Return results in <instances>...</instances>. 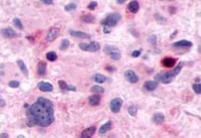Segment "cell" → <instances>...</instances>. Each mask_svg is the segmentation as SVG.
I'll return each instance as SVG.
<instances>
[{"label":"cell","mask_w":201,"mask_h":138,"mask_svg":"<svg viewBox=\"0 0 201 138\" xmlns=\"http://www.w3.org/2000/svg\"><path fill=\"white\" fill-rule=\"evenodd\" d=\"M26 124L28 126L47 127L55 121V111L52 102L39 97L35 103L30 105L26 111Z\"/></svg>","instance_id":"6da1fadb"},{"label":"cell","mask_w":201,"mask_h":138,"mask_svg":"<svg viewBox=\"0 0 201 138\" xmlns=\"http://www.w3.org/2000/svg\"><path fill=\"white\" fill-rule=\"evenodd\" d=\"M183 65H184V63L180 62L172 71L158 73L157 75H155L154 80L156 82L162 83V84H169V83H171L172 81H173L175 77L181 72V70H182V68H183Z\"/></svg>","instance_id":"7a4b0ae2"},{"label":"cell","mask_w":201,"mask_h":138,"mask_svg":"<svg viewBox=\"0 0 201 138\" xmlns=\"http://www.w3.org/2000/svg\"><path fill=\"white\" fill-rule=\"evenodd\" d=\"M121 15L119 13H113V14H109L106 18H104L103 20L101 21V24L104 25V26H115L117 25L119 22L121 21Z\"/></svg>","instance_id":"3957f363"},{"label":"cell","mask_w":201,"mask_h":138,"mask_svg":"<svg viewBox=\"0 0 201 138\" xmlns=\"http://www.w3.org/2000/svg\"><path fill=\"white\" fill-rule=\"evenodd\" d=\"M104 53L107 54V56L111 57L112 59L115 60H119L121 59V52L119 49L112 46H106L104 49Z\"/></svg>","instance_id":"277c9868"},{"label":"cell","mask_w":201,"mask_h":138,"mask_svg":"<svg viewBox=\"0 0 201 138\" xmlns=\"http://www.w3.org/2000/svg\"><path fill=\"white\" fill-rule=\"evenodd\" d=\"M79 49L85 52H90V53H95L100 50L101 46L98 43H79Z\"/></svg>","instance_id":"5b68a950"},{"label":"cell","mask_w":201,"mask_h":138,"mask_svg":"<svg viewBox=\"0 0 201 138\" xmlns=\"http://www.w3.org/2000/svg\"><path fill=\"white\" fill-rule=\"evenodd\" d=\"M122 105H123V100L121 98H116L114 99V100L111 101V104H110V109L111 111L113 112V113H119L121 108H122Z\"/></svg>","instance_id":"8992f818"},{"label":"cell","mask_w":201,"mask_h":138,"mask_svg":"<svg viewBox=\"0 0 201 138\" xmlns=\"http://www.w3.org/2000/svg\"><path fill=\"white\" fill-rule=\"evenodd\" d=\"M124 76H125V79L127 80V81L132 83V84H136V83H138V81H139V77L137 76V74L132 70L126 71Z\"/></svg>","instance_id":"52a82bcc"},{"label":"cell","mask_w":201,"mask_h":138,"mask_svg":"<svg viewBox=\"0 0 201 138\" xmlns=\"http://www.w3.org/2000/svg\"><path fill=\"white\" fill-rule=\"evenodd\" d=\"M59 28L52 27L49 31H47L46 40L47 41H53V40H55V38L59 37Z\"/></svg>","instance_id":"ba28073f"},{"label":"cell","mask_w":201,"mask_h":138,"mask_svg":"<svg viewBox=\"0 0 201 138\" xmlns=\"http://www.w3.org/2000/svg\"><path fill=\"white\" fill-rule=\"evenodd\" d=\"M37 88L42 92H52L53 90V86L49 83L46 82H40L37 84Z\"/></svg>","instance_id":"9c48e42d"},{"label":"cell","mask_w":201,"mask_h":138,"mask_svg":"<svg viewBox=\"0 0 201 138\" xmlns=\"http://www.w3.org/2000/svg\"><path fill=\"white\" fill-rule=\"evenodd\" d=\"M1 34L6 38H12V37H15L17 35V33L10 27H6V28L1 29Z\"/></svg>","instance_id":"30bf717a"},{"label":"cell","mask_w":201,"mask_h":138,"mask_svg":"<svg viewBox=\"0 0 201 138\" xmlns=\"http://www.w3.org/2000/svg\"><path fill=\"white\" fill-rule=\"evenodd\" d=\"M72 36L76 37V38H90L91 36L88 33H82V31H76V30H69Z\"/></svg>","instance_id":"8fae6325"},{"label":"cell","mask_w":201,"mask_h":138,"mask_svg":"<svg viewBox=\"0 0 201 138\" xmlns=\"http://www.w3.org/2000/svg\"><path fill=\"white\" fill-rule=\"evenodd\" d=\"M101 100H102L101 96L94 95V96H91V97H89L88 101H89V104L92 105V106H98V105H100Z\"/></svg>","instance_id":"7c38bea8"},{"label":"cell","mask_w":201,"mask_h":138,"mask_svg":"<svg viewBox=\"0 0 201 138\" xmlns=\"http://www.w3.org/2000/svg\"><path fill=\"white\" fill-rule=\"evenodd\" d=\"M152 120H153V122H154L155 124L160 125V124H162L165 121V116H164L163 113H156L154 116H153Z\"/></svg>","instance_id":"4fadbf2b"},{"label":"cell","mask_w":201,"mask_h":138,"mask_svg":"<svg viewBox=\"0 0 201 138\" xmlns=\"http://www.w3.org/2000/svg\"><path fill=\"white\" fill-rule=\"evenodd\" d=\"M95 133V127H90L85 129L81 134V137L82 138H87V137H92L94 134Z\"/></svg>","instance_id":"5bb4252c"},{"label":"cell","mask_w":201,"mask_h":138,"mask_svg":"<svg viewBox=\"0 0 201 138\" xmlns=\"http://www.w3.org/2000/svg\"><path fill=\"white\" fill-rule=\"evenodd\" d=\"M158 87V82L156 81H148L144 84V88L147 91H154V90L157 89Z\"/></svg>","instance_id":"9a60e30c"},{"label":"cell","mask_w":201,"mask_h":138,"mask_svg":"<svg viewBox=\"0 0 201 138\" xmlns=\"http://www.w3.org/2000/svg\"><path fill=\"white\" fill-rule=\"evenodd\" d=\"M173 47H192V43L189 40H183L180 41H177V43H173Z\"/></svg>","instance_id":"2e32d148"},{"label":"cell","mask_w":201,"mask_h":138,"mask_svg":"<svg viewBox=\"0 0 201 138\" xmlns=\"http://www.w3.org/2000/svg\"><path fill=\"white\" fill-rule=\"evenodd\" d=\"M37 74L39 76H44L46 74V64L44 62H39L37 65Z\"/></svg>","instance_id":"e0dca14e"},{"label":"cell","mask_w":201,"mask_h":138,"mask_svg":"<svg viewBox=\"0 0 201 138\" xmlns=\"http://www.w3.org/2000/svg\"><path fill=\"white\" fill-rule=\"evenodd\" d=\"M139 8H140V5L139 3L137 1H132L129 3L128 5V9L130 12H132V13H137V12L139 11Z\"/></svg>","instance_id":"ac0fdd59"},{"label":"cell","mask_w":201,"mask_h":138,"mask_svg":"<svg viewBox=\"0 0 201 138\" xmlns=\"http://www.w3.org/2000/svg\"><path fill=\"white\" fill-rule=\"evenodd\" d=\"M112 125H113V122L112 121H108L107 123H105L103 126H102L101 128H100V130H99V132H100V134H105V133H107L108 131H109L111 128H112Z\"/></svg>","instance_id":"d6986e66"},{"label":"cell","mask_w":201,"mask_h":138,"mask_svg":"<svg viewBox=\"0 0 201 138\" xmlns=\"http://www.w3.org/2000/svg\"><path fill=\"white\" fill-rule=\"evenodd\" d=\"M59 85L60 87V89L62 90H68V91H75L76 88L73 86H69L65 81H62V80H60L59 81Z\"/></svg>","instance_id":"ffe728a7"},{"label":"cell","mask_w":201,"mask_h":138,"mask_svg":"<svg viewBox=\"0 0 201 138\" xmlns=\"http://www.w3.org/2000/svg\"><path fill=\"white\" fill-rule=\"evenodd\" d=\"M92 81L99 83V84H102V83H105L107 81V77L101 75V74H95V75L92 76Z\"/></svg>","instance_id":"44dd1931"},{"label":"cell","mask_w":201,"mask_h":138,"mask_svg":"<svg viewBox=\"0 0 201 138\" xmlns=\"http://www.w3.org/2000/svg\"><path fill=\"white\" fill-rule=\"evenodd\" d=\"M175 63H176V60H175L174 59H172V57H165V59L163 60V62H162V64L164 65V67H166V68H172Z\"/></svg>","instance_id":"7402d4cb"},{"label":"cell","mask_w":201,"mask_h":138,"mask_svg":"<svg viewBox=\"0 0 201 138\" xmlns=\"http://www.w3.org/2000/svg\"><path fill=\"white\" fill-rule=\"evenodd\" d=\"M17 65H18V67H19V69L21 70V72L27 77V76H28V70H27V67H26V65L24 64V62H22L21 60H17Z\"/></svg>","instance_id":"603a6c76"},{"label":"cell","mask_w":201,"mask_h":138,"mask_svg":"<svg viewBox=\"0 0 201 138\" xmlns=\"http://www.w3.org/2000/svg\"><path fill=\"white\" fill-rule=\"evenodd\" d=\"M81 20L85 22V23H92V22L95 21V17L91 14H85V15H82L81 17Z\"/></svg>","instance_id":"cb8c5ba5"},{"label":"cell","mask_w":201,"mask_h":138,"mask_svg":"<svg viewBox=\"0 0 201 138\" xmlns=\"http://www.w3.org/2000/svg\"><path fill=\"white\" fill-rule=\"evenodd\" d=\"M128 112L131 116H136L137 112H138V108H137L136 105H131L130 107L128 108Z\"/></svg>","instance_id":"d4e9b609"},{"label":"cell","mask_w":201,"mask_h":138,"mask_svg":"<svg viewBox=\"0 0 201 138\" xmlns=\"http://www.w3.org/2000/svg\"><path fill=\"white\" fill-rule=\"evenodd\" d=\"M46 57H47V60H50V62H55V60H56V59H57V56L55 52H49L46 53Z\"/></svg>","instance_id":"484cf974"},{"label":"cell","mask_w":201,"mask_h":138,"mask_svg":"<svg viewBox=\"0 0 201 138\" xmlns=\"http://www.w3.org/2000/svg\"><path fill=\"white\" fill-rule=\"evenodd\" d=\"M91 91L92 93H104L105 92V89L103 88V87L101 86H92L91 88Z\"/></svg>","instance_id":"4316f807"},{"label":"cell","mask_w":201,"mask_h":138,"mask_svg":"<svg viewBox=\"0 0 201 138\" xmlns=\"http://www.w3.org/2000/svg\"><path fill=\"white\" fill-rule=\"evenodd\" d=\"M69 40H62V43H60V46H59V49L60 50H65L69 47Z\"/></svg>","instance_id":"83f0119b"},{"label":"cell","mask_w":201,"mask_h":138,"mask_svg":"<svg viewBox=\"0 0 201 138\" xmlns=\"http://www.w3.org/2000/svg\"><path fill=\"white\" fill-rule=\"evenodd\" d=\"M76 8V4L75 3H69V4L65 5V9L66 11H72V10H75Z\"/></svg>","instance_id":"f1b7e54d"},{"label":"cell","mask_w":201,"mask_h":138,"mask_svg":"<svg viewBox=\"0 0 201 138\" xmlns=\"http://www.w3.org/2000/svg\"><path fill=\"white\" fill-rule=\"evenodd\" d=\"M13 23H14V25H15V26H16L17 28H19V29H22V28H23V25H22L20 19L14 18V19H13Z\"/></svg>","instance_id":"f546056e"},{"label":"cell","mask_w":201,"mask_h":138,"mask_svg":"<svg viewBox=\"0 0 201 138\" xmlns=\"http://www.w3.org/2000/svg\"><path fill=\"white\" fill-rule=\"evenodd\" d=\"M192 88L194 91H195L196 94H200L201 93V85L200 84H194Z\"/></svg>","instance_id":"4dcf8cb0"},{"label":"cell","mask_w":201,"mask_h":138,"mask_svg":"<svg viewBox=\"0 0 201 138\" xmlns=\"http://www.w3.org/2000/svg\"><path fill=\"white\" fill-rule=\"evenodd\" d=\"M9 87H11V88H18L19 87V82L18 81H11V82H9Z\"/></svg>","instance_id":"1f68e13d"},{"label":"cell","mask_w":201,"mask_h":138,"mask_svg":"<svg viewBox=\"0 0 201 138\" xmlns=\"http://www.w3.org/2000/svg\"><path fill=\"white\" fill-rule=\"evenodd\" d=\"M97 6H98L97 1H92V2L90 3V4L88 5V8H89V9H91V10H92V9L97 8Z\"/></svg>","instance_id":"d6a6232c"},{"label":"cell","mask_w":201,"mask_h":138,"mask_svg":"<svg viewBox=\"0 0 201 138\" xmlns=\"http://www.w3.org/2000/svg\"><path fill=\"white\" fill-rule=\"evenodd\" d=\"M140 54H141V50H134V52L132 53V57H139Z\"/></svg>","instance_id":"836d02e7"},{"label":"cell","mask_w":201,"mask_h":138,"mask_svg":"<svg viewBox=\"0 0 201 138\" xmlns=\"http://www.w3.org/2000/svg\"><path fill=\"white\" fill-rule=\"evenodd\" d=\"M149 40H150V43H156V35H153V36H150V38H149Z\"/></svg>","instance_id":"e575fe53"},{"label":"cell","mask_w":201,"mask_h":138,"mask_svg":"<svg viewBox=\"0 0 201 138\" xmlns=\"http://www.w3.org/2000/svg\"><path fill=\"white\" fill-rule=\"evenodd\" d=\"M104 33H111V27H109V26H104Z\"/></svg>","instance_id":"d590c367"},{"label":"cell","mask_w":201,"mask_h":138,"mask_svg":"<svg viewBox=\"0 0 201 138\" xmlns=\"http://www.w3.org/2000/svg\"><path fill=\"white\" fill-rule=\"evenodd\" d=\"M40 1L45 3V4H52L53 3V0H40Z\"/></svg>","instance_id":"8d00e7d4"},{"label":"cell","mask_w":201,"mask_h":138,"mask_svg":"<svg viewBox=\"0 0 201 138\" xmlns=\"http://www.w3.org/2000/svg\"><path fill=\"white\" fill-rule=\"evenodd\" d=\"M0 106H5V101L0 97Z\"/></svg>","instance_id":"74e56055"},{"label":"cell","mask_w":201,"mask_h":138,"mask_svg":"<svg viewBox=\"0 0 201 138\" xmlns=\"http://www.w3.org/2000/svg\"><path fill=\"white\" fill-rule=\"evenodd\" d=\"M0 137L5 138V137H9V135H8L7 133H3V134H0Z\"/></svg>","instance_id":"f35d334b"},{"label":"cell","mask_w":201,"mask_h":138,"mask_svg":"<svg viewBox=\"0 0 201 138\" xmlns=\"http://www.w3.org/2000/svg\"><path fill=\"white\" fill-rule=\"evenodd\" d=\"M126 0H117V2L119 3V4H123L124 2H125Z\"/></svg>","instance_id":"ab89813d"},{"label":"cell","mask_w":201,"mask_h":138,"mask_svg":"<svg viewBox=\"0 0 201 138\" xmlns=\"http://www.w3.org/2000/svg\"><path fill=\"white\" fill-rule=\"evenodd\" d=\"M177 33H178V31H177V30H175V31H174V33H173V34H172V35H171V38H173V37H174V36H175V35H176Z\"/></svg>","instance_id":"60d3db41"},{"label":"cell","mask_w":201,"mask_h":138,"mask_svg":"<svg viewBox=\"0 0 201 138\" xmlns=\"http://www.w3.org/2000/svg\"><path fill=\"white\" fill-rule=\"evenodd\" d=\"M107 70H109V71H111V72H113V71H115V68H111V67H108Z\"/></svg>","instance_id":"b9f144b4"},{"label":"cell","mask_w":201,"mask_h":138,"mask_svg":"<svg viewBox=\"0 0 201 138\" xmlns=\"http://www.w3.org/2000/svg\"><path fill=\"white\" fill-rule=\"evenodd\" d=\"M162 1H164V0H162ZM170 1H173V0H170Z\"/></svg>","instance_id":"7bdbcfd3"}]
</instances>
